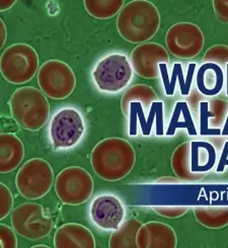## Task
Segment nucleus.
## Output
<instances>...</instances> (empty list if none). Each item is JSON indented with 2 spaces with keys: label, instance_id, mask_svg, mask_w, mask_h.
<instances>
[{
  "label": "nucleus",
  "instance_id": "f257e3e1",
  "mask_svg": "<svg viewBox=\"0 0 228 248\" xmlns=\"http://www.w3.org/2000/svg\"><path fill=\"white\" fill-rule=\"evenodd\" d=\"M96 174L107 182L126 177L136 162V153L130 142L122 138H107L98 142L90 154Z\"/></svg>",
  "mask_w": 228,
  "mask_h": 248
},
{
  "label": "nucleus",
  "instance_id": "f03ea898",
  "mask_svg": "<svg viewBox=\"0 0 228 248\" xmlns=\"http://www.w3.org/2000/svg\"><path fill=\"white\" fill-rule=\"evenodd\" d=\"M161 27L157 7L147 0H134L120 11L117 18L119 35L131 44H144L151 40Z\"/></svg>",
  "mask_w": 228,
  "mask_h": 248
},
{
  "label": "nucleus",
  "instance_id": "7ed1b4c3",
  "mask_svg": "<svg viewBox=\"0 0 228 248\" xmlns=\"http://www.w3.org/2000/svg\"><path fill=\"white\" fill-rule=\"evenodd\" d=\"M11 118L28 131L36 132L48 122L50 105L42 90L33 86L17 88L9 99Z\"/></svg>",
  "mask_w": 228,
  "mask_h": 248
},
{
  "label": "nucleus",
  "instance_id": "20e7f679",
  "mask_svg": "<svg viewBox=\"0 0 228 248\" xmlns=\"http://www.w3.org/2000/svg\"><path fill=\"white\" fill-rule=\"evenodd\" d=\"M40 69L37 51L28 44H14L5 49L0 57V72L13 84L31 81Z\"/></svg>",
  "mask_w": 228,
  "mask_h": 248
},
{
  "label": "nucleus",
  "instance_id": "39448f33",
  "mask_svg": "<svg viewBox=\"0 0 228 248\" xmlns=\"http://www.w3.org/2000/svg\"><path fill=\"white\" fill-rule=\"evenodd\" d=\"M134 70L124 54H111L101 59L91 73L97 88L102 93H117L126 88L133 78Z\"/></svg>",
  "mask_w": 228,
  "mask_h": 248
},
{
  "label": "nucleus",
  "instance_id": "423d86ee",
  "mask_svg": "<svg viewBox=\"0 0 228 248\" xmlns=\"http://www.w3.org/2000/svg\"><path fill=\"white\" fill-rule=\"evenodd\" d=\"M54 171L48 161L33 158L22 165L16 176L19 195L27 200H39L47 195L53 184Z\"/></svg>",
  "mask_w": 228,
  "mask_h": 248
},
{
  "label": "nucleus",
  "instance_id": "0eeeda50",
  "mask_svg": "<svg viewBox=\"0 0 228 248\" xmlns=\"http://www.w3.org/2000/svg\"><path fill=\"white\" fill-rule=\"evenodd\" d=\"M94 179L84 168L69 166L57 175L55 193L64 205L79 206L87 202L94 193Z\"/></svg>",
  "mask_w": 228,
  "mask_h": 248
},
{
  "label": "nucleus",
  "instance_id": "6e6552de",
  "mask_svg": "<svg viewBox=\"0 0 228 248\" xmlns=\"http://www.w3.org/2000/svg\"><path fill=\"white\" fill-rule=\"evenodd\" d=\"M10 221L19 236L32 241L47 237L54 227L53 219L36 202H25L14 209Z\"/></svg>",
  "mask_w": 228,
  "mask_h": 248
},
{
  "label": "nucleus",
  "instance_id": "1a4fd4ad",
  "mask_svg": "<svg viewBox=\"0 0 228 248\" xmlns=\"http://www.w3.org/2000/svg\"><path fill=\"white\" fill-rule=\"evenodd\" d=\"M85 133L83 116L74 108H64L53 116L49 136L54 150L69 149L76 146Z\"/></svg>",
  "mask_w": 228,
  "mask_h": 248
},
{
  "label": "nucleus",
  "instance_id": "9d476101",
  "mask_svg": "<svg viewBox=\"0 0 228 248\" xmlns=\"http://www.w3.org/2000/svg\"><path fill=\"white\" fill-rule=\"evenodd\" d=\"M42 93L52 99H64L72 94L76 78L71 67L60 60L46 61L37 74Z\"/></svg>",
  "mask_w": 228,
  "mask_h": 248
},
{
  "label": "nucleus",
  "instance_id": "9b49d317",
  "mask_svg": "<svg viewBox=\"0 0 228 248\" xmlns=\"http://www.w3.org/2000/svg\"><path fill=\"white\" fill-rule=\"evenodd\" d=\"M167 51L177 58L192 59L198 56L205 45L201 29L192 22H178L170 27L165 35Z\"/></svg>",
  "mask_w": 228,
  "mask_h": 248
},
{
  "label": "nucleus",
  "instance_id": "f8f14e48",
  "mask_svg": "<svg viewBox=\"0 0 228 248\" xmlns=\"http://www.w3.org/2000/svg\"><path fill=\"white\" fill-rule=\"evenodd\" d=\"M130 62L137 75L145 79H154L161 75L159 65L169 63V55L161 44L144 43L132 51Z\"/></svg>",
  "mask_w": 228,
  "mask_h": 248
},
{
  "label": "nucleus",
  "instance_id": "ddd939ff",
  "mask_svg": "<svg viewBox=\"0 0 228 248\" xmlns=\"http://www.w3.org/2000/svg\"><path fill=\"white\" fill-rule=\"evenodd\" d=\"M89 214L97 227L106 231H115L125 220L126 210L118 197L101 195L91 202Z\"/></svg>",
  "mask_w": 228,
  "mask_h": 248
},
{
  "label": "nucleus",
  "instance_id": "4468645a",
  "mask_svg": "<svg viewBox=\"0 0 228 248\" xmlns=\"http://www.w3.org/2000/svg\"><path fill=\"white\" fill-rule=\"evenodd\" d=\"M198 111L200 136H220L228 114V101L222 98L199 99L192 108Z\"/></svg>",
  "mask_w": 228,
  "mask_h": 248
},
{
  "label": "nucleus",
  "instance_id": "2eb2a0df",
  "mask_svg": "<svg viewBox=\"0 0 228 248\" xmlns=\"http://www.w3.org/2000/svg\"><path fill=\"white\" fill-rule=\"evenodd\" d=\"M178 238L175 230L162 222L142 224L137 234L138 248H176Z\"/></svg>",
  "mask_w": 228,
  "mask_h": 248
},
{
  "label": "nucleus",
  "instance_id": "dca6fc26",
  "mask_svg": "<svg viewBox=\"0 0 228 248\" xmlns=\"http://www.w3.org/2000/svg\"><path fill=\"white\" fill-rule=\"evenodd\" d=\"M94 234L83 225L67 223L56 230L55 248H96Z\"/></svg>",
  "mask_w": 228,
  "mask_h": 248
},
{
  "label": "nucleus",
  "instance_id": "f3484780",
  "mask_svg": "<svg viewBox=\"0 0 228 248\" xmlns=\"http://www.w3.org/2000/svg\"><path fill=\"white\" fill-rule=\"evenodd\" d=\"M25 157V147L21 140L11 133L0 135V172L14 171Z\"/></svg>",
  "mask_w": 228,
  "mask_h": 248
},
{
  "label": "nucleus",
  "instance_id": "a211bd4d",
  "mask_svg": "<svg viewBox=\"0 0 228 248\" xmlns=\"http://www.w3.org/2000/svg\"><path fill=\"white\" fill-rule=\"evenodd\" d=\"M198 92L207 97L219 94L225 84V75L222 67L213 63L202 64L196 75Z\"/></svg>",
  "mask_w": 228,
  "mask_h": 248
},
{
  "label": "nucleus",
  "instance_id": "6ab92c4d",
  "mask_svg": "<svg viewBox=\"0 0 228 248\" xmlns=\"http://www.w3.org/2000/svg\"><path fill=\"white\" fill-rule=\"evenodd\" d=\"M170 164L174 173L184 183H198L206 173H196L192 171L191 166V142H184L175 149Z\"/></svg>",
  "mask_w": 228,
  "mask_h": 248
},
{
  "label": "nucleus",
  "instance_id": "aec40b11",
  "mask_svg": "<svg viewBox=\"0 0 228 248\" xmlns=\"http://www.w3.org/2000/svg\"><path fill=\"white\" fill-rule=\"evenodd\" d=\"M163 105V101L157 100L152 104L149 114H148V119H145L144 115V108L141 103H132L129 107V136L135 137L138 134V121L140 124L141 133L144 137L150 136L154 120L156 119L157 111Z\"/></svg>",
  "mask_w": 228,
  "mask_h": 248
},
{
  "label": "nucleus",
  "instance_id": "412c9836",
  "mask_svg": "<svg viewBox=\"0 0 228 248\" xmlns=\"http://www.w3.org/2000/svg\"><path fill=\"white\" fill-rule=\"evenodd\" d=\"M217 162V152L207 141H191V166L196 173H207Z\"/></svg>",
  "mask_w": 228,
  "mask_h": 248
},
{
  "label": "nucleus",
  "instance_id": "4be33fe9",
  "mask_svg": "<svg viewBox=\"0 0 228 248\" xmlns=\"http://www.w3.org/2000/svg\"><path fill=\"white\" fill-rule=\"evenodd\" d=\"M158 95L155 90L146 84H135L124 93L121 98V109L124 117L128 119L129 107L132 103H141L145 110H149Z\"/></svg>",
  "mask_w": 228,
  "mask_h": 248
},
{
  "label": "nucleus",
  "instance_id": "5701e85b",
  "mask_svg": "<svg viewBox=\"0 0 228 248\" xmlns=\"http://www.w3.org/2000/svg\"><path fill=\"white\" fill-rule=\"evenodd\" d=\"M178 129H186L189 136H198V130L193 120L192 111L187 101H178L174 108L172 118H170L165 136L173 137Z\"/></svg>",
  "mask_w": 228,
  "mask_h": 248
},
{
  "label": "nucleus",
  "instance_id": "b1692460",
  "mask_svg": "<svg viewBox=\"0 0 228 248\" xmlns=\"http://www.w3.org/2000/svg\"><path fill=\"white\" fill-rule=\"evenodd\" d=\"M142 223L137 219H126L122 222L120 227L113 231L110 241V248H138L137 246V234Z\"/></svg>",
  "mask_w": 228,
  "mask_h": 248
},
{
  "label": "nucleus",
  "instance_id": "393cba45",
  "mask_svg": "<svg viewBox=\"0 0 228 248\" xmlns=\"http://www.w3.org/2000/svg\"><path fill=\"white\" fill-rule=\"evenodd\" d=\"M193 212L198 223L206 228L221 229L228 225V206H198Z\"/></svg>",
  "mask_w": 228,
  "mask_h": 248
},
{
  "label": "nucleus",
  "instance_id": "a878e982",
  "mask_svg": "<svg viewBox=\"0 0 228 248\" xmlns=\"http://www.w3.org/2000/svg\"><path fill=\"white\" fill-rule=\"evenodd\" d=\"M88 15L98 19H109L119 15L125 6L124 0H84Z\"/></svg>",
  "mask_w": 228,
  "mask_h": 248
},
{
  "label": "nucleus",
  "instance_id": "bb28decb",
  "mask_svg": "<svg viewBox=\"0 0 228 248\" xmlns=\"http://www.w3.org/2000/svg\"><path fill=\"white\" fill-rule=\"evenodd\" d=\"M197 68L196 63H190L188 66V72L187 76L184 75V69H182V65L180 63H175L173 66V69L176 71L177 79L179 83V92L182 96H189L191 93V88L193 83V78L195 75Z\"/></svg>",
  "mask_w": 228,
  "mask_h": 248
},
{
  "label": "nucleus",
  "instance_id": "cd10ccee",
  "mask_svg": "<svg viewBox=\"0 0 228 248\" xmlns=\"http://www.w3.org/2000/svg\"><path fill=\"white\" fill-rule=\"evenodd\" d=\"M204 63H213L219 66L228 65V46L225 45H214L204 54L202 59Z\"/></svg>",
  "mask_w": 228,
  "mask_h": 248
},
{
  "label": "nucleus",
  "instance_id": "c85d7f7f",
  "mask_svg": "<svg viewBox=\"0 0 228 248\" xmlns=\"http://www.w3.org/2000/svg\"><path fill=\"white\" fill-rule=\"evenodd\" d=\"M14 208V197L10 189L0 184V220L5 219Z\"/></svg>",
  "mask_w": 228,
  "mask_h": 248
},
{
  "label": "nucleus",
  "instance_id": "c756f323",
  "mask_svg": "<svg viewBox=\"0 0 228 248\" xmlns=\"http://www.w3.org/2000/svg\"><path fill=\"white\" fill-rule=\"evenodd\" d=\"M159 71H161V76H162V80H163L165 95H167V96L175 95L177 81H178L176 71L173 69L172 77H169L168 64H165V63H163L159 65Z\"/></svg>",
  "mask_w": 228,
  "mask_h": 248
},
{
  "label": "nucleus",
  "instance_id": "7c9ffc66",
  "mask_svg": "<svg viewBox=\"0 0 228 248\" xmlns=\"http://www.w3.org/2000/svg\"><path fill=\"white\" fill-rule=\"evenodd\" d=\"M152 210L158 214L159 216L168 218V219H176L184 216L189 211V207L187 206H155L152 207Z\"/></svg>",
  "mask_w": 228,
  "mask_h": 248
},
{
  "label": "nucleus",
  "instance_id": "2f4dec72",
  "mask_svg": "<svg viewBox=\"0 0 228 248\" xmlns=\"http://www.w3.org/2000/svg\"><path fill=\"white\" fill-rule=\"evenodd\" d=\"M16 230L5 224L0 225V247L1 248H16L17 238Z\"/></svg>",
  "mask_w": 228,
  "mask_h": 248
},
{
  "label": "nucleus",
  "instance_id": "473e14b6",
  "mask_svg": "<svg viewBox=\"0 0 228 248\" xmlns=\"http://www.w3.org/2000/svg\"><path fill=\"white\" fill-rule=\"evenodd\" d=\"M213 8L216 18L222 24H228V0H214Z\"/></svg>",
  "mask_w": 228,
  "mask_h": 248
},
{
  "label": "nucleus",
  "instance_id": "72a5a7b5",
  "mask_svg": "<svg viewBox=\"0 0 228 248\" xmlns=\"http://www.w3.org/2000/svg\"><path fill=\"white\" fill-rule=\"evenodd\" d=\"M227 166H228V141H226L223 145L219 160L215 170L217 173H222Z\"/></svg>",
  "mask_w": 228,
  "mask_h": 248
},
{
  "label": "nucleus",
  "instance_id": "f704fd0d",
  "mask_svg": "<svg viewBox=\"0 0 228 248\" xmlns=\"http://www.w3.org/2000/svg\"><path fill=\"white\" fill-rule=\"evenodd\" d=\"M6 27L4 21L2 19H0V48H2L4 46V44L6 42Z\"/></svg>",
  "mask_w": 228,
  "mask_h": 248
},
{
  "label": "nucleus",
  "instance_id": "c9c22d12",
  "mask_svg": "<svg viewBox=\"0 0 228 248\" xmlns=\"http://www.w3.org/2000/svg\"><path fill=\"white\" fill-rule=\"evenodd\" d=\"M155 183L156 184H180L181 180L179 178H175V177L165 176V177L158 178Z\"/></svg>",
  "mask_w": 228,
  "mask_h": 248
},
{
  "label": "nucleus",
  "instance_id": "e433bc0d",
  "mask_svg": "<svg viewBox=\"0 0 228 248\" xmlns=\"http://www.w3.org/2000/svg\"><path fill=\"white\" fill-rule=\"evenodd\" d=\"M16 3V1H15V0H2V1H0V10L5 11L13 7Z\"/></svg>",
  "mask_w": 228,
  "mask_h": 248
},
{
  "label": "nucleus",
  "instance_id": "4c0bfd02",
  "mask_svg": "<svg viewBox=\"0 0 228 248\" xmlns=\"http://www.w3.org/2000/svg\"><path fill=\"white\" fill-rule=\"evenodd\" d=\"M221 136H223V137L228 136V114H227V117H226V120H225V123H224V126L222 128Z\"/></svg>",
  "mask_w": 228,
  "mask_h": 248
},
{
  "label": "nucleus",
  "instance_id": "58836bf2",
  "mask_svg": "<svg viewBox=\"0 0 228 248\" xmlns=\"http://www.w3.org/2000/svg\"><path fill=\"white\" fill-rule=\"evenodd\" d=\"M225 82H226V95H228V65H226V76H225Z\"/></svg>",
  "mask_w": 228,
  "mask_h": 248
},
{
  "label": "nucleus",
  "instance_id": "ea45409f",
  "mask_svg": "<svg viewBox=\"0 0 228 248\" xmlns=\"http://www.w3.org/2000/svg\"><path fill=\"white\" fill-rule=\"evenodd\" d=\"M38 247H45V248H49L48 245H35L33 246V248H38Z\"/></svg>",
  "mask_w": 228,
  "mask_h": 248
}]
</instances>
